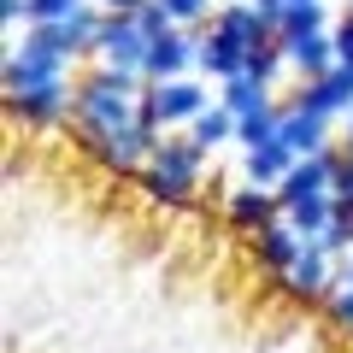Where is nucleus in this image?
Wrapping results in <instances>:
<instances>
[{"label":"nucleus","mask_w":353,"mask_h":353,"mask_svg":"<svg viewBox=\"0 0 353 353\" xmlns=\"http://www.w3.org/2000/svg\"><path fill=\"white\" fill-rule=\"evenodd\" d=\"M265 36H277V30L265 24L259 6H253V0H230V6H218V12H212V24H206L194 71L212 77V83H230V77L248 71V53L259 48Z\"/></svg>","instance_id":"nucleus-1"},{"label":"nucleus","mask_w":353,"mask_h":353,"mask_svg":"<svg viewBox=\"0 0 353 353\" xmlns=\"http://www.w3.org/2000/svg\"><path fill=\"white\" fill-rule=\"evenodd\" d=\"M141 94H148V77L94 65V71L77 83V112H71L77 136H101V130L141 124Z\"/></svg>","instance_id":"nucleus-2"},{"label":"nucleus","mask_w":353,"mask_h":353,"mask_svg":"<svg viewBox=\"0 0 353 353\" xmlns=\"http://www.w3.org/2000/svg\"><path fill=\"white\" fill-rule=\"evenodd\" d=\"M201 176H206V148L183 130V136H159L153 141V153H148V165H141V194L148 201H159V206H189L194 201V189H201Z\"/></svg>","instance_id":"nucleus-3"},{"label":"nucleus","mask_w":353,"mask_h":353,"mask_svg":"<svg viewBox=\"0 0 353 353\" xmlns=\"http://www.w3.org/2000/svg\"><path fill=\"white\" fill-rule=\"evenodd\" d=\"M218 94L201 83V77H171V83H148V94H141V124L153 130V136H171V130H189L194 118L212 106Z\"/></svg>","instance_id":"nucleus-4"},{"label":"nucleus","mask_w":353,"mask_h":353,"mask_svg":"<svg viewBox=\"0 0 353 353\" xmlns=\"http://www.w3.org/2000/svg\"><path fill=\"white\" fill-rule=\"evenodd\" d=\"M83 141V153L94 165H106L112 176H141V165H148V153H153V130L148 124H124V130H101V136H77Z\"/></svg>","instance_id":"nucleus-5"},{"label":"nucleus","mask_w":353,"mask_h":353,"mask_svg":"<svg viewBox=\"0 0 353 353\" xmlns=\"http://www.w3.org/2000/svg\"><path fill=\"white\" fill-rule=\"evenodd\" d=\"M148 48L153 36L136 24V12H106L101 41H94V65H112V71H148Z\"/></svg>","instance_id":"nucleus-6"},{"label":"nucleus","mask_w":353,"mask_h":353,"mask_svg":"<svg viewBox=\"0 0 353 353\" xmlns=\"http://www.w3.org/2000/svg\"><path fill=\"white\" fill-rule=\"evenodd\" d=\"M283 283V294H289V301H306V306H324L330 294H336V259H330L324 248H306L301 259H294V271L289 277H277Z\"/></svg>","instance_id":"nucleus-7"},{"label":"nucleus","mask_w":353,"mask_h":353,"mask_svg":"<svg viewBox=\"0 0 353 353\" xmlns=\"http://www.w3.org/2000/svg\"><path fill=\"white\" fill-rule=\"evenodd\" d=\"M194 59H201V36L194 30H165V36H153V48H148V83H171V77H189L194 71Z\"/></svg>","instance_id":"nucleus-8"},{"label":"nucleus","mask_w":353,"mask_h":353,"mask_svg":"<svg viewBox=\"0 0 353 353\" xmlns=\"http://www.w3.org/2000/svg\"><path fill=\"white\" fill-rule=\"evenodd\" d=\"M306 194H336V148L294 159V165H289V176L277 183V201H283V212H289L294 201H306Z\"/></svg>","instance_id":"nucleus-9"},{"label":"nucleus","mask_w":353,"mask_h":353,"mask_svg":"<svg viewBox=\"0 0 353 353\" xmlns=\"http://www.w3.org/2000/svg\"><path fill=\"white\" fill-rule=\"evenodd\" d=\"M6 112L24 118V124H36V130H48V124H59V118L77 112V88H71V83L24 88V94H6Z\"/></svg>","instance_id":"nucleus-10"},{"label":"nucleus","mask_w":353,"mask_h":353,"mask_svg":"<svg viewBox=\"0 0 353 353\" xmlns=\"http://www.w3.org/2000/svg\"><path fill=\"white\" fill-rule=\"evenodd\" d=\"M65 71H71V59H59V53H36V48H24V41H18V48L6 53V94L65 83Z\"/></svg>","instance_id":"nucleus-11"},{"label":"nucleus","mask_w":353,"mask_h":353,"mask_svg":"<svg viewBox=\"0 0 353 353\" xmlns=\"http://www.w3.org/2000/svg\"><path fill=\"white\" fill-rule=\"evenodd\" d=\"M224 218H230V230H241V236H259L265 224H277V218H283V201H277V189L241 183V189H230Z\"/></svg>","instance_id":"nucleus-12"},{"label":"nucleus","mask_w":353,"mask_h":353,"mask_svg":"<svg viewBox=\"0 0 353 353\" xmlns=\"http://www.w3.org/2000/svg\"><path fill=\"white\" fill-rule=\"evenodd\" d=\"M306 248H312V241H306L289 218H277V224H265L259 236H253V259H259V271H271V277H289Z\"/></svg>","instance_id":"nucleus-13"},{"label":"nucleus","mask_w":353,"mask_h":353,"mask_svg":"<svg viewBox=\"0 0 353 353\" xmlns=\"http://www.w3.org/2000/svg\"><path fill=\"white\" fill-rule=\"evenodd\" d=\"M294 106H306V112H318V118H347L353 112V71L336 65L330 77L301 83V88H294Z\"/></svg>","instance_id":"nucleus-14"},{"label":"nucleus","mask_w":353,"mask_h":353,"mask_svg":"<svg viewBox=\"0 0 353 353\" xmlns=\"http://www.w3.org/2000/svg\"><path fill=\"white\" fill-rule=\"evenodd\" d=\"M277 141H289L294 153H324V148H336L330 141V118H318V112H306V106H294V101H283V130H277Z\"/></svg>","instance_id":"nucleus-15"},{"label":"nucleus","mask_w":353,"mask_h":353,"mask_svg":"<svg viewBox=\"0 0 353 353\" xmlns=\"http://www.w3.org/2000/svg\"><path fill=\"white\" fill-rule=\"evenodd\" d=\"M301 159V153L289 148V141H265V148H248L241 153V183H259V189H277L283 176H289V165Z\"/></svg>","instance_id":"nucleus-16"},{"label":"nucleus","mask_w":353,"mask_h":353,"mask_svg":"<svg viewBox=\"0 0 353 353\" xmlns=\"http://www.w3.org/2000/svg\"><path fill=\"white\" fill-rule=\"evenodd\" d=\"M283 53H289V65L301 71V83L336 71V36H330V30H318V36H289V41H283Z\"/></svg>","instance_id":"nucleus-17"},{"label":"nucleus","mask_w":353,"mask_h":353,"mask_svg":"<svg viewBox=\"0 0 353 353\" xmlns=\"http://www.w3.org/2000/svg\"><path fill=\"white\" fill-rule=\"evenodd\" d=\"M218 101L236 118H248V112H259V106H271V83H259L253 71H241V77H230V83H218Z\"/></svg>","instance_id":"nucleus-18"},{"label":"nucleus","mask_w":353,"mask_h":353,"mask_svg":"<svg viewBox=\"0 0 353 353\" xmlns=\"http://www.w3.org/2000/svg\"><path fill=\"white\" fill-rule=\"evenodd\" d=\"M283 218H289V224L301 230L306 241H318V236H324L330 224H336V194H306V201H294V206H289Z\"/></svg>","instance_id":"nucleus-19"},{"label":"nucleus","mask_w":353,"mask_h":353,"mask_svg":"<svg viewBox=\"0 0 353 353\" xmlns=\"http://www.w3.org/2000/svg\"><path fill=\"white\" fill-rule=\"evenodd\" d=\"M189 136L201 141L206 153H212V148H224V141H236V112H230L224 101H212V106H206V112L189 124Z\"/></svg>","instance_id":"nucleus-20"},{"label":"nucleus","mask_w":353,"mask_h":353,"mask_svg":"<svg viewBox=\"0 0 353 353\" xmlns=\"http://www.w3.org/2000/svg\"><path fill=\"white\" fill-rule=\"evenodd\" d=\"M277 130H283V106H277V101L259 106V112H248V118H236L241 153H248V148H265V141H277Z\"/></svg>","instance_id":"nucleus-21"},{"label":"nucleus","mask_w":353,"mask_h":353,"mask_svg":"<svg viewBox=\"0 0 353 353\" xmlns=\"http://www.w3.org/2000/svg\"><path fill=\"white\" fill-rule=\"evenodd\" d=\"M330 18H324V0H289L283 6V18H277V36L289 41V36H318Z\"/></svg>","instance_id":"nucleus-22"},{"label":"nucleus","mask_w":353,"mask_h":353,"mask_svg":"<svg viewBox=\"0 0 353 353\" xmlns=\"http://www.w3.org/2000/svg\"><path fill=\"white\" fill-rule=\"evenodd\" d=\"M289 65V53H283V36H265L259 48L248 53V71L259 77V83H277V71Z\"/></svg>","instance_id":"nucleus-23"},{"label":"nucleus","mask_w":353,"mask_h":353,"mask_svg":"<svg viewBox=\"0 0 353 353\" xmlns=\"http://www.w3.org/2000/svg\"><path fill=\"white\" fill-rule=\"evenodd\" d=\"M88 0H30V24H65L71 12H83Z\"/></svg>","instance_id":"nucleus-24"},{"label":"nucleus","mask_w":353,"mask_h":353,"mask_svg":"<svg viewBox=\"0 0 353 353\" xmlns=\"http://www.w3.org/2000/svg\"><path fill=\"white\" fill-rule=\"evenodd\" d=\"M165 6H171V18L183 30L189 24H206V18H212V0H165Z\"/></svg>","instance_id":"nucleus-25"},{"label":"nucleus","mask_w":353,"mask_h":353,"mask_svg":"<svg viewBox=\"0 0 353 353\" xmlns=\"http://www.w3.org/2000/svg\"><path fill=\"white\" fill-rule=\"evenodd\" d=\"M324 312H330V324H336V330H347V336H353V289H336L324 301Z\"/></svg>","instance_id":"nucleus-26"},{"label":"nucleus","mask_w":353,"mask_h":353,"mask_svg":"<svg viewBox=\"0 0 353 353\" xmlns=\"http://www.w3.org/2000/svg\"><path fill=\"white\" fill-rule=\"evenodd\" d=\"M330 36H336V65H353V12L341 18V24L330 30Z\"/></svg>","instance_id":"nucleus-27"},{"label":"nucleus","mask_w":353,"mask_h":353,"mask_svg":"<svg viewBox=\"0 0 353 353\" xmlns=\"http://www.w3.org/2000/svg\"><path fill=\"white\" fill-rule=\"evenodd\" d=\"M336 194H353V148L336 141Z\"/></svg>","instance_id":"nucleus-28"},{"label":"nucleus","mask_w":353,"mask_h":353,"mask_svg":"<svg viewBox=\"0 0 353 353\" xmlns=\"http://www.w3.org/2000/svg\"><path fill=\"white\" fill-rule=\"evenodd\" d=\"M18 18L30 24V0H0V24H18Z\"/></svg>","instance_id":"nucleus-29"},{"label":"nucleus","mask_w":353,"mask_h":353,"mask_svg":"<svg viewBox=\"0 0 353 353\" xmlns=\"http://www.w3.org/2000/svg\"><path fill=\"white\" fill-rule=\"evenodd\" d=\"M336 289H353V248L336 259Z\"/></svg>","instance_id":"nucleus-30"},{"label":"nucleus","mask_w":353,"mask_h":353,"mask_svg":"<svg viewBox=\"0 0 353 353\" xmlns=\"http://www.w3.org/2000/svg\"><path fill=\"white\" fill-rule=\"evenodd\" d=\"M336 224L353 236V194H336Z\"/></svg>","instance_id":"nucleus-31"},{"label":"nucleus","mask_w":353,"mask_h":353,"mask_svg":"<svg viewBox=\"0 0 353 353\" xmlns=\"http://www.w3.org/2000/svg\"><path fill=\"white\" fill-rule=\"evenodd\" d=\"M94 6H106V12H136L141 0H94Z\"/></svg>","instance_id":"nucleus-32"},{"label":"nucleus","mask_w":353,"mask_h":353,"mask_svg":"<svg viewBox=\"0 0 353 353\" xmlns=\"http://www.w3.org/2000/svg\"><path fill=\"white\" fill-rule=\"evenodd\" d=\"M341 124H347V136H341V148H353V112H347V118H341Z\"/></svg>","instance_id":"nucleus-33"},{"label":"nucleus","mask_w":353,"mask_h":353,"mask_svg":"<svg viewBox=\"0 0 353 353\" xmlns=\"http://www.w3.org/2000/svg\"><path fill=\"white\" fill-rule=\"evenodd\" d=\"M347 12H353V0H347Z\"/></svg>","instance_id":"nucleus-34"}]
</instances>
